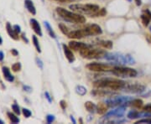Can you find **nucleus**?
<instances>
[{"label": "nucleus", "mask_w": 151, "mask_h": 124, "mask_svg": "<svg viewBox=\"0 0 151 124\" xmlns=\"http://www.w3.org/2000/svg\"><path fill=\"white\" fill-rule=\"evenodd\" d=\"M144 110L145 112H151V104H150V105H147V106H145V107H144Z\"/></svg>", "instance_id": "nucleus-43"}, {"label": "nucleus", "mask_w": 151, "mask_h": 124, "mask_svg": "<svg viewBox=\"0 0 151 124\" xmlns=\"http://www.w3.org/2000/svg\"><path fill=\"white\" fill-rule=\"evenodd\" d=\"M11 53H12L13 55H14V56L19 55V51L16 50V49H12V50H11Z\"/></svg>", "instance_id": "nucleus-44"}, {"label": "nucleus", "mask_w": 151, "mask_h": 124, "mask_svg": "<svg viewBox=\"0 0 151 124\" xmlns=\"http://www.w3.org/2000/svg\"><path fill=\"white\" fill-rule=\"evenodd\" d=\"M6 29H7L8 35L12 38L13 39H14V40H18L19 39V34H17L14 31V29H13V28L12 27V25H10V23H7V25H6Z\"/></svg>", "instance_id": "nucleus-17"}, {"label": "nucleus", "mask_w": 151, "mask_h": 124, "mask_svg": "<svg viewBox=\"0 0 151 124\" xmlns=\"http://www.w3.org/2000/svg\"><path fill=\"white\" fill-rule=\"evenodd\" d=\"M56 1H59V2L65 3V2H70V1H75V0H56Z\"/></svg>", "instance_id": "nucleus-48"}, {"label": "nucleus", "mask_w": 151, "mask_h": 124, "mask_svg": "<svg viewBox=\"0 0 151 124\" xmlns=\"http://www.w3.org/2000/svg\"><path fill=\"white\" fill-rule=\"evenodd\" d=\"M21 67H22L21 63H20V62H16V63H14L12 65L13 71H14V72L19 71L21 70Z\"/></svg>", "instance_id": "nucleus-31"}, {"label": "nucleus", "mask_w": 151, "mask_h": 124, "mask_svg": "<svg viewBox=\"0 0 151 124\" xmlns=\"http://www.w3.org/2000/svg\"><path fill=\"white\" fill-rule=\"evenodd\" d=\"M106 51L103 50H98V49H90V48H85L80 51V55L85 58V59H100L104 57L106 55Z\"/></svg>", "instance_id": "nucleus-7"}, {"label": "nucleus", "mask_w": 151, "mask_h": 124, "mask_svg": "<svg viewBox=\"0 0 151 124\" xmlns=\"http://www.w3.org/2000/svg\"><path fill=\"white\" fill-rule=\"evenodd\" d=\"M60 105H61V107L62 108L63 110L65 109V107H66V102H65V101L61 100V101H60Z\"/></svg>", "instance_id": "nucleus-40"}, {"label": "nucleus", "mask_w": 151, "mask_h": 124, "mask_svg": "<svg viewBox=\"0 0 151 124\" xmlns=\"http://www.w3.org/2000/svg\"><path fill=\"white\" fill-rule=\"evenodd\" d=\"M44 25H45V29L47 30V32H48V34H49V35H50V37L53 38V39H56V35H55V31L53 30L52 27H51L50 24H49V22L44 21Z\"/></svg>", "instance_id": "nucleus-22"}, {"label": "nucleus", "mask_w": 151, "mask_h": 124, "mask_svg": "<svg viewBox=\"0 0 151 124\" xmlns=\"http://www.w3.org/2000/svg\"><path fill=\"white\" fill-rule=\"evenodd\" d=\"M25 9L33 15L36 14V9L31 0H25Z\"/></svg>", "instance_id": "nucleus-18"}, {"label": "nucleus", "mask_w": 151, "mask_h": 124, "mask_svg": "<svg viewBox=\"0 0 151 124\" xmlns=\"http://www.w3.org/2000/svg\"><path fill=\"white\" fill-rule=\"evenodd\" d=\"M85 107L90 113L97 112V105L94 104L92 101H87L85 102Z\"/></svg>", "instance_id": "nucleus-21"}, {"label": "nucleus", "mask_w": 151, "mask_h": 124, "mask_svg": "<svg viewBox=\"0 0 151 124\" xmlns=\"http://www.w3.org/2000/svg\"><path fill=\"white\" fill-rule=\"evenodd\" d=\"M21 38H22V39L25 41L26 44H28L29 43V39H27V37H26V35H25V33H22L21 34Z\"/></svg>", "instance_id": "nucleus-41"}, {"label": "nucleus", "mask_w": 151, "mask_h": 124, "mask_svg": "<svg viewBox=\"0 0 151 124\" xmlns=\"http://www.w3.org/2000/svg\"><path fill=\"white\" fill-rule=\"evenodd\" d=\"M23 90L25 91H26V92H29V93L32 92V88L30 87H29V86H27V85H24L23 86Z\"/></svg>", "instance_id": "nucleus-39"}, {"label": "nucleus", "mask_w": 151, "mask_h": 124, "mask_svg": "<svg viewBox=\"0 0 151 124\" xmlns=\"http://www.w3.org/2000/svg\"><path fill=\"white\" fill-rule=\"evenodd\" d=\"M92 94L96 97H109L110 95H112V92L107 91L106 90H94L93 91H92Z\"/></svg>", "instance_id": "nucleus-19"}, {"label": "nucleus", "mask_w": 151, "mask_h": 124, "mask_svg": "<svg viewBox=\"0 0 151 124\" xmlns=\"http://www.w3.org/2000/svg\"><path fill=\"white\" fill-rule=\"evenodd\" d=\"M35 62H36V65H38V67L40 69V70H43V67H44V63L43 61L39 58V57H36L35 58Z\"/></svg>", "instance_id": "nucleus-36"}, {"label": "nucleus", "mask_w": 151, "mask_h": 124, "mask_svg": "<svg viewBox=\"0 0 151 124\" xmlns=\"http://www.w3.org/2000/svg\"><path fill=\"white\" fill-rule=\"evenodd\" d=\"M71 122H72L74 124L76 123V121L75 120V118H74V117H73V116H71Z\"/></svg>", "instance_id": "nucleus-46"}, {"label": "nucleus", "mask_w": 151, "mask_h": 124, "mask_svg": "<svg viewBox=\"0 0 151 124\" xmlns=\"http://www.w3.org/2000/svg\"><path fill=\"white\" fill-rule=\"evenodd\" d=\"M128 103H130V105L134 107H136V108H139L143 106V101L140 99H134L131 101H129Z\"/></svg>", "instance_id": "nucleus-26"}, {"label": "nucleus", "mask_w": 151, "mask_h": 124, "mask_svg": "<svg viewBox=\"0 0 151 124\" xmlns=\"http://www.w3.org/2000/svg\"><path fill=\"white\" fill-rule=\"evenodd\" d=\"M69 47L71 49V50H76V51H81L82 50L85 49V48H88V45L85 43H82V42H77V41H70L69 42Z\"/></svg>", "instance_id": "nucleus-12"}, {"label": "nucleus", "mask_w": 151, "mask_h": 124, "mask_svg": "<svg viewBox=\"0 0 151 124\" xmlns=\"http://www.w3.org/2000/svg\"><path fill=\"white\" fill-rule=\"evenodd\" d=\"M22 113H23V115L25 116L26 118H29V117H31V115H32L31 111L29 110V109H27V108H23V109H22Z\"/></svg>", "instance_id": "nucleus-34"}, {"label": "nucleus", "mask_w": 151, "mask_h": 124, "mask_svg": "<svg viewBox=\"0 0 151 124\" xmlns=\"http://www.w3.org/2000/svg\"><path fill=\"white\" fill-rule=\"evenodd\" d=\"M139 117V113L138 112H135V111H131L130 112H128V117L129 119H135Z\"/></svg>", "instance_id": "nucleus-32"}, {"label": "nucleus", "mask_w": 151, "mask_h": 124, "mask_svg": "<svg viewBox=\"0 0 151 124\" xmlns=\"http://www.w3.org/2000/svg\"><path fill=\"white\" fill-rule=\"evenodd\" d=\"M59 28H60V30L61 31V33L64 34L65 35H66V36L71 31L70 29L67 26H65V25H64V24H59Z\"/></svg>", "instance_id": "nucleus-29"}, {"label": "nucleus", "mask_w": 151, "mask_h": 124, "mask_svg": "<svg viewBox=\"0 0 151 124\" xmlns=\"http://www.w3.org/2000/svg\"><path fill=\"white\" fill-rule=\"evenodd\" d=\"M2 44H3V39H2V37L0 36V45H1Z\"/></svg>", "instance_id": "nucleus-49"}, {"label": "nucleus", "mask_w": 151, "mask_h": 124, "mask_svg": "<svg viewBox=\"0 0 151 124\" xmlns=\"http://www.w3.org/2000/svg\"><path fill=\"white\" fill-rule=\"evenodd\" d=\"M129 97H119V96H116V97H112L110 98L105 100V102L107 103V105L109 107H117L119 106H122L123 104L128 103L130 101Z\"/></svg>", "instance_id": "nucleus-8"}, {"label": "nucleus", "mask_w": 151, "mask_h": 124, "mask_svg": "<svg viewBox=\"0 0 151 124\" xmlns=\"http://www.w3.org/2000/svg\"><path fill=\"white\" fill-rule=\"evenodd\" d=\"M144 89V87L138 84V83H127L126 82L125 87H124V91L126 92L129 93H138L143 91Z\"/></svg>", "instance_id": "nucleus-11"}, {"label": "nucleus", "mask_w": 151, "mask_h": 124, "mask_svg": "<svg viewBox=\"0 0 151 124\" xmlns=\"http://www.w3.org/2000/svg\"><path fill=\"white\" fill-rule=\"evenodd\" d=\"M3 59H4V54H3V51H1V50H0V62L3 61Z\"/></svg>", "instance_id": "nucleus-45"}, {"label": "nucleus", "mask_w": 151, "mask_h": 124, "mask_svg": "<svg viewBox=\"0 0 151 124\" xmlns=\"http://www.w3.org/2000/svg\"><path fill=\"white\" fill-rule=\"evenodd\" d=\"M83 34L85 36H91V35H99L102 33V28L98 25H90L86 28L82 29Z\"/></svg>", "instance_id": "nucleus-10"}, {"label": "nucleus", "mask_w": 151, "mask_h": 124, "mask_svg": "<svg viewBox=\"0 0 151 124\" xmlns=\"http://www.w3.org/2000/svg\"><path fill=\"white\" fill-rule=\"evenodd\" d=\"M75 91L76 92V94H78L79 96H82V97L85 96L86 93H87V91H88L87 88L84 87L83 86H76L75 88Z\"/></svg>", "instance_id": "nucleus-24"}, {"label": "nucleus", "mask_w": 151, "mask_h": 124, "mask_svg": "<svg viewBox=\"0 0 151 124\" xmlns=\"http://www.w3.org/2000/svg\"><path fill=\"white\" fill-rule=\"evenodd\" d=\"M67 37L70 39H79L85 37L82 29H78V30H71L70 33L67 35Z\"/></svg>", "instance_id": "nucleus-15"}, {"label": "nucleus", "mask_w": 151, "mask_h": 124, "mask_svg": "<svg viewBox=\"0 0 151 124\" xmlns=\"http://www.w3.org/2000/svg\"><path fill=\"white\" fill-rule=\"evenodd\" d=\"M107 14V10L106 9L102 8V9H100L99 10H98L97 12L93 14H92L90 17H103Z\"/></svg>", "instance_id": "nucleus-27"}, {"label": "nucleus", "mask_w": 151, "mask_h": 124, "mask_svg": "<svg viewBox=\"0 0 151 124\" xmlns=\"http://www.w3.org/2000/svg\"><path fill=\"white\" fill-rule=\"evenodd\" d=\"M106 61L110 62H113V64H118V65H127V64H134L132 63V59L126 55H123L121 53H106V55L103 57Z\"/></svg>", "instance_id": "nucleus-4"}, {"label": "nucleus", "mask_w": 151, "mask_h": 124, "mask_svg": "<svg viewBox=\"0 0 151 124\" xmlns=\"http://www.w3.org/2000/svg\"><path fill=\"white\" fill-rule=\"evenodd\" d=\"M55 10L57 14L67 22L75 24H83L86 22V18L77 13L68 11L65 9H63L61 7H57Z\"/></svg>", "instance_id": "nucleus-2"}, {"label": "nucleus", "mask_w": 151, "mask_h": 124, "mask_svg": "<svg viewBox=\"0 0 151 124\" xmlns=\"http://www.w3.org/2000/svg\"><path fill=\"white\" fill-rule=\"evenodd\" d=\"M108 107H109L107 103L104 101V102H100L97 105V112L99 113V114H103L107 112L108 110Z\"/></svg>", "instance_id": "nucleus-20"}, {"label": "nucleus", "mask_w": 151, "mask_h": 124, "mask_svg": "<svg viewBox=\"0 0 151 124\" xmlns=\"http://www.w3.org/2000/svg\"><path fill=\"white\" fill-rule=\"evenodd\" d=\"M126 82L118 79H101L94 82V87L98 89H110L112 91L123 90Z\"/></svg>", "instance_id": "nucleus-1"}, {"label": "nucleus", "mask_w": 151, "mask_h": 124, "mask_svg": "<svg viewBox=\"0 0 151 124\" xmlns=\"http://www.w3.org/2000/svg\"><path fill=\"white\" fill-rule=\"evenodd\" d=\"M89 71H97V72H102V71H108L109 70H111V67L109 65L107 64H102V63H97V62H93V63H90L87 65Z\"/></svg>", "instance_id": "nucleus-9"}, {"label": "nucleus", "mask_w": 151, "mask_h": 124, "mask_svg": "<svg viewBox=\"0 0 151 124\" xmlns=\"http://www.w3.org/2000/svg\"><path fill=\"white\" fill-rule=\"evenodd\" d=\"M13 28L14 31H15L17 34H19V33H21V27H20L19 25H13Z\"/></svg>", "instance_id": "nucleus-38"}, {"label": "nucleus", "mask_w": 151, "mask_h": 124, "mask_svg": "<svg viewBox=\"0 0 151 124\" xmlns=\"http://www.w3.org/2000/svg\"><path fill=\"white\" fill-rule=\"evenodd\" d=\"M150 17L146 13V14H143L142 16H141V20H142V23H143V25H144V26H147V25H149V23H150Z\"/></svg>", "instance_id": "nucleus-30"}, {"label": "nucleus", "mask_w": 151, "mask_h": 124, "mask_svg": "<svg viewBox=\"0 0 151 124\" xmlns=\"http://www.w3.org/2000/svg\"><path fill=\"white\" fill-rule=\"evenodd\" d=\"M0 124H4V122L3 120H1V119H0Z\"/></svg>", "instance_id": "nucleus-50"}, {"label": "nucleus", "mask_w": 151, "mask_h": 124, "mask_svg": "<svg viewBox=\"0 0 151 124\" xmlns=\"http://www.w3.org/2000/svg\"><path fill=\"white\" fill-rule=\"evenodd\" d=\"M7 116H8V117L9 118V120H10V122L12 123L17 124L20 122L19 118L16 115H14L13 113H12V112H7Z\"/></svg>", "instance_id": "nucleus-25"}, {"label": "nucleus", "mask_w": 151, "mask_h": 124, "mask_svg": "<svg viewBox=\"0 0 151 124\" xmlns=\"http://www.w3.org/2000/svg\"><path fill=\"white\" fill-rule=\"evenodd\" d=\"M125 112V107L119 106L117 107L115 109H113L112 111L108 112L102 119L100 120L101 123H119L120 120L119 118H121L123 117V115L124 114Z\"/></svg>", "instance_id": "nucleus-3"}, {"label": "nucleus", "mask_w": 151, "mask_h": 124, "mask_svg": "<svg viewBox=\"0 0 151 124\" xmlns=\"http://www.w3.org/2000/svg\"><path fill=\"white\" fill-rule=\"evenodd\" d=\"M29 22H30V26H31L32 29L35 31V33L39 36H42L43 34H42L41 27H40V25H39L37 20L35 19H31L29 20Z\"/></svg>", "instance_id": "nucleus-14"}, {"label": "nucleus", "mask_w": 151, "mask_h": 124, "mask_svg": "<svg viewBox=\"0 0 151 124\" xmlns=\"http://www.w3.org/2000/svg\"><path fill=\"white\" fill-rule=\"evenodd\" d=\"M151 123V119H144L137 122L136 123Z\"/></svg>", "instance_id": "nucleus-42"}, {"label": "nucleus", "mask_w": 151, "mask_h": 124, "mask_svg": "<svg viewBox=\"0 0 151 124\" xmlns=\"http://www.w3.org/2000/svg\"><path fill=\"white\" fill-rule=\"evenodd\" d=\"M63 50H64V54L65 55V58L67 59V61L70 62V63H72L75 61V56H74V54L72 52L71 49L70 47H68L67 45H65V44L62 45Z\"/></svg>", "instance_id": "nucleus-13"}, {"label": "nucleus", "mask_w": 151, "mask_h": 124, "mask_svg": "<svg viewBox=\"0 0 151 124\" xmlns=\"http://www.w3.org/2000/svg\"><path fill=\"white\" fill-rule=\"evenodd\" d=\"M135 3H136V4L139 6V5H141V0H135Z\"/></svg>", "instance_id": "nucleus-47"}, {"label": "nucleus", "mask_w": 151, "mask_h": 124, "mask_svg": "<svg viewBox=\"0 0 151 124\" xmlns=\"http://www.w3.org/2000/svg\"><path fill=\"white\" fill-rule=\"evenodd\" d=\"M2 71H3V76H4V79L9 81V82H13L14 81V76L11 74L10 72V70L6 67V66H3L2 68Z\"/></svg>", "instance_id": "nucleus-16"}, {"label": "nucleus", "mask_w": 151, "mask_h": 124, "mask_svg": "<svg viewBox=\"0 0 151 124\" xmlns=\"http://www.w3.org/2000/svg\"><path fill=\"white\" fill-rule=\"evenodd\" d=\"M112 73L116 76L122 78H130L135 77L138 72L132 68L124 67V66H115L112 69Z\"/></svg>", "instance_id": "nucleus-6"}, {"label": "nucleus", "mask_w": 151, "mask_h": 124, "mask_svg": "<svg viewBox=\"0 0 151 124\" xmlns=\"http://www.w3.org/2000/svg\"><path fill=\"white\" fill-rule=\"evenodd\" d=\"M98 45L102 46L104 49H112L113 48V42L110 40H102L100 42H98Z\"/></svg>", "instance_id": "nucleus-23"}, {"label": "nucleus", "mask_w": 151, "mask_h": 124, "mask_svg": "<svg viewBox=\"0 0 151 124\" xmlns=\"http://www.w3.org/2000/svg\"><path fill=\"white\" fill-rule=\"evenodd\" d=\"M32 40H33V44H34L35 49L37 50V52L41 53V49H40L39 42V39H37V37H36L35 35H32Z\"/></svg>", "instance_id": "nucleus-28"}, {"label": "nucleus", "mask_w": 151, "mask_h": 124, "mask_svg": "<svg viewBox=\"0 0 151 124\" xmlns=\"http://www.w3.org/2000/svg\"><path fill=\"white\" fill-rule=\"evenodd\" d=\"M128 1H131V0H128Z\"/></svg>", "instance_id": "nucleus-52"}, {"label": "nucleus", "mask_w": 151, "mask_h": 124, "mask_svg": "<svg viewBox=\"0 0 151 124\" xmlns=\"http://www.w3.org/2000/svg\"><path fill=\"white\" fill-rule=\"evenodd\" d=\"M70 9L76 13H85L89 14L90 16L93 13L97 12L98 10L100 9L99 6L97 4H81V3H76L71 4L69 6Z\"/></svg>", "instance_id": "nucleus-5"}, {"label": "nucleus", "mask_w": 151, "mask_h": 124, "mask_svg": "<svg viewBox=\"0 0 151 124\" xmlns=\"http://www.w3.org/2000/svg\"><path fill=\"white\" fill-rule=\"evenodd\" d=\"M12 109H13V112H14L15 114H17V115H20V113H21V111H20V107H19V106L17 103H14V104H13Z\"/></svg>", "instance_id": "nucleus-33"}, {"label": "nucleus", "mask_w": 151, "mask_h": 124, "mask_svg": "<svg viewBox=\"0 0 151 124\" xmlns=\"http://www.w3.org/2000/svg\"><path fill=\"white\" fill-rule=\"evenodd\" d=\"M45 98L47 99L49 103H52V97H51L50 94L48 91H45Z\"/></svg>", "instance_id": "nucleus-37"}, {"label": "nucleus", "mask_w": 151, "mask_h": 124, "mask_svg": "<svg viewBox=\"0 0 151 124\" xmlns=\"http://www.w3.org/2000/svg\"><path fill=\"white\" fill-rule=\"evenodd\" d=\"M55 116H54V115L48 114V115L46 116V122H47V123L48 124L52 123L55 121Z\"/></svg>", "instance_id": "nucleus-35"}, {"label": "nucleus", "mask_w": 151, "mask_h": 124, "mask_svg": "<svg viewBox=\"0 0 151 124\" xmlns=\"http://www.w3.org/2000/svg\"><path fill=\"white\" fill-rule=\"evenodd\" d=\"M41 1H42V2H45V0H41Z\"/></svg>", "instance_id": "nucleus-51"}]
</instances>
